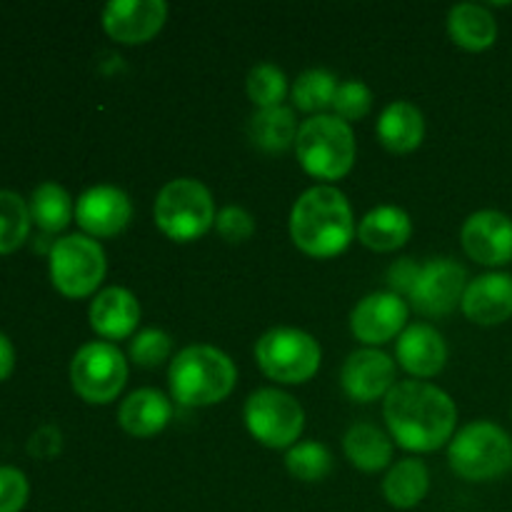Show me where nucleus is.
<instances>
[{"label":"nucleus","mask_w":512,"mask_h":512,"mask_svg":"<svg viewBox=\"0 0 512 512\" xmlns=\"http://www.w3.org/2000/svg\"><path fill=\"white\" fill-rule=\"evenodd\" d=\"M383 418L390 438L410 453H433L453 440L458 408L438 385L403 380L385 395Z\"/></svg>","instance_id":"nucleus-1"},{"label":"nucleus","mask_w":512,"mask_h":512,"mask_svg":"<svg viewBox=\"0 0 512 512\" xmlns=\"http://www.w3.org/2000/svg\"><path fill=\"white\" fill-rule=\"evenodd\" d=\"M290 238L295 248L318 260L345 253L355 238V218L348 198L333 185L305 190L290 213Z\"/></svg>","instance_id":"nucleus-2"},{"label":"nucleus","mask_w":512,"mask_h":512,"mask_svg":"<svg viewBox=\"0 0 512 512\" xmlns=\"http://www.w3.org/2000/svg\"><path fill=\"white\" fill-rule=\"evenodd\" d=\"M235 363L213 345H190L180 350L168 370L173 400L183 408H208L223 403L235 388Z\"/></svg>","instance_id":"nucleus-3"},{"label":"nucleus","mask_w":512,"mask_h":512,"mask_svg":"<svg viewBox=\"0 0 512 512\" xmlns=\"http://www.w3.org/2000/svg\"><path fill=\"white\" fill-rule=\"evenodd\" d=\"M448 463L468 483H493L512 470V438L493 420H475L453 435Z\"/></svg>","instance_id":"nucleus-4"},{"label":"nucleus","mask_w":512,"mask_h":512,"mask_svg":"<svg viewBox=\"0 0 512 512\" xmlns=\"http://www.w3.org/2000/svg\"><path fill=\"white\" fill-rule=\"evenodd\" d=\"M295 153L310 178L328 183L345 178L355 165L353 128L335 115H313L300 125Z\"/></svg>","instance_id":"nucleus-5"},{"label":"nucleus","mask_w":512,"mask_h":512,"mask_svg":"<svg viewBox=\"0 0 512 512\" xmlns=\"http://www.w3.org/2000/svg\"><path fill=\"white\" fill-rule=\"evenodd\" d=\"M155 225L175 243H193L215 225V203L200 180L178 178L160 188L155 198Z\"/></svg>","instance_id":"nucleus-6"},{"label":"nucleus","mask_w":512,"mask_h":512,"mask_svg":"<svg viewBox=\"0 0 512 512\" xmlns=\"http://www.w3.org/2000/svg\"><path fill=\"white\" fill-rule=\"evenodd\" d=\"M48 265L55 290L70 300L93 295L108 270L103 245L90 235H65L55 240Z\"/></svg>","instance_id":"nucleus-7"},{"label":"nucleus","mask_w":512,"mask_h":512,"mask_svg":"<svg viewBox=\"0 0 512 512\" xmlns=\"http://www.w3.org/2000/svg\"><path fill=\"white\" fill-rule=\"evenodd\" d=\"M320 345L298 328H273L255 345V360L270 380L283 385H303L318 373Z\"/></svg>","instance_id":"nucleus-8"},{"label":"nucleus","mask_w":512,"mask_h":512,"mask_svg":"<svg viewBox=\"0 0 512 512\" xmlns=\"http://www.w3.org/2000/svg\"><path fill=\"white\" fill-rule=\"evenodd\" d=\"M73 390L90 405H108L128 383V363L118 345L95 340L83 345L70 363Z\"/></svg>","instance_id":"nucleus-9"},{"label":"nucleus","mask_w":512,"mask_h":512,"mask_svg":"<svg viewBox=\"0 0 512 512\" xmlns=\"http://www.w3.org/2000/svg\"><path fill=\"white\" fill-rule=\"evenodd\" d=\"M245 425L260 445L273 450L298 445L305 428V413L293 395L275 388L255 390L245 400Z\"/></svg>","instance_id":"nucleus-10"},{"label":"nucleus","mask_w":512,"mask_h":512,"mask_svg":"<svg viewBox=\"0 0 512 512\" xmlns=\"http://www.w3.org/2000/svg\"><path fill=\"white\" fill-rule=\"evenodd\" d=\"M468 288V270L453 258H433L420 265L418 280L408 300L425 318H443L463 303Z\"/></svg>","instance_id":"nucleus-11"},{"label":"nucleus","mask_w":512,"mask_h":512,"mask_svg":"<svg viewBox=\"0 0 512 512\" xmlns=\"http://www.w3.org/2000/svg\"><path fill=\"white\" fill-rule=\"evenodd\" d=\"M460 243L475 263L503 268L512 260V218L500 210H478L463 223Z\"/></svg>","instance_id":"nucleus-12"},{"label":"nucleus","mask_w":512,"mask_h":512,"mask_svg":"<svg viewBox=\"0 0 512 512\" xmlns=\"http://www.w3.org/2000/svg\"><path fill=\"white\" fill-rule=\"evenodd\" d=\"M408 303L395 293H370L350 313V330L368 348L385 345L408 325Z\"/></svg>","instance_id":"nucleus-13"},{"label":"nucleus","mask_w":512,"mask_h":512,"mask_svg":"<svg viewBox=\"0 0 512 512\" xmlns=\"http://www.w3.org/2000/svg\"><path fill=\"white\" fill-rule=\"evenodd\" d=\"M168 5L163 0H113L103 10V30L123 45H143L163 30Z\"/></svg>","instance_id":"nucleus-14"},{"label":"nucleus","mask_w":512,"mask_h":512,"mask_svg":"<svg viewBox=\"0 0 512 512\" xmlns=\"http://www.w3.org/2000/svg\"><path fill=\"white\" fill-rule=\"evenodd\" d=\"M75 220L90 238H113L133 220V203L115 185H95L75 203Z\"/></svg>","instance_id":"nucleus-15"},{"label":"nucleus","mask_w":512,"mask_h":512,"mask_svg":"<svg viewBox=\"0 0 512 512\" xmlns=\"http://www.w3.org/2000/svg\"><path fill=\"white\" fill-rule=\"evenodd\" d=\"M340 385L355 403H375L395 388V360L378 348L355 350L345 360Z\"/></svg>","instance_id":"nucleus-16"},{"label":"nucleus","mask_w":512,"mask_h":512,"mask_svg":"<svg viewBox=\"0 0 512 512\" xmlns=\"http://www.w3.org/2000/svg\"><path fill=\"white\" fill-rule=\"evenodd\" d=\"M465 318L475 325H503L512 318V275L503 270H493L480 278L470 280L463 295Z\"/></svg>","instance_id":"nucleus-17"},{"label":"nucleus","mask_w":512,"mask_h":512,"mask_svg":"<svg viewBox=\"0 0 512 512\" xmlns=\"http://www.w3.org/2000/svg\"><path fill=\"white\" fill-rule=\"evenodd\" d=\"M395 355L400 368L413 378H435L448 363V345L433 325L413 323L400 333Z\"/></svg>","instance_id":"nucleus-18"},{"label":"nucleus","mask_w":512,"mask_h":512,"mask_svg":"<svg viewBox=\"0 0 512 512\" xmlns=\"http://www.w3.org/2000/svg\"><path fill=\"white\" fill-rule=\"evenodd\" d=\"M90 328L105 340H125L140 323V303L130 290L105 288L95 295L88 310Z\"/></svg>","instance_id":"nucleus-19"},{"label":"nucleus","mask_w":512,"mask_h":512,"mask_svg":"<svg viewBox=\"0 0 512 512\" xmlns=\"http://www.w3.org/2000/svg\"><path fill=\"white\" fill-rule=\"evenodd\" d=\"M170 420H173V405L160 390L153 388L130 393L118 410L120 428L133 438H153L168 428Z\"/></svg>","instance_id":"nucleus-20"},{"label":"nucleus","mask_w":512,"mask_h":512,"mask_svg":"<svg viewBox=\"0 0 512 512\" xmlns=\"http://www.w3.org/2000/svg\"><path fill=\"white\" fill-rule=\"evenodd\" d=\"M375 133H378L383 148H388L390 153H413L425 138L423 113L408 100H395L380 113Z\"/></svg>","instance_id":"nucleus-21"},{"label":"nucleus","mask_w":512,"mask_h":512,"mask_svg":"<svg viewBox=\"0 0 512 512\" xmlns=\"http://www.w3.org/2000/svg\"><path fill=\"white\" fill-rule=\"evenodd\" d=\"M448 33L458 48L483 53L498 40V20L490 8L478 3L453 5L448 13Z\"/></svg>","instance_id":"nucleus-22"},{"label":"nucleus","mask_w":512,"mask_h":512,"mask_svg":"<svg viewBox=\"0 0 512 512\" xmlns=\"http://www.w3.org/2000/svg\"><path fill=\"white\" fill-rule=\"evenodd\" d=\"M410 235H413V220L395 205H380L370 210L358 225V240L375 253H393L403 248Z\"/></svg>","instance_id":"nucleus-23"},{"label":"nucleus","mask_w":512,"mask_h":512,"mask_svg":"<svg viewBox=\"0 0 512 512\" xmlns=\"http://www.w3.org/2000/svg\"><path fill=\"white\" fill-rule=\"evenodd\" d=\"M345 458L363 473H378L393 460V438L373 423H355L343 438Z\"/></svg>","instance_id":"nucleus-24"},{"label":"nucleus","mask_w":512,"mask_h":512,"mask_svg":"<svg viewBox=\"0 0 512 512\" xmlns=\"http://www.w3.org/2000/svg\"><path fill=\"white\" fill-rule=\"evenodd\" d=\"M430 490V473L423 460L405 458L398 460L388 470L383 480V495L393 508L410 510L418 508Z\"/></svg>","instance_id":"nucleus-25"},{"label":"nucleus","mask_w":512,"mask_h":512,"mask_svg":"<svg viewBox=\"0 0 512 512\" xmlns=\"http://www.w3.org/2000/svg\"><path fill=\"white\" fill-rule=\"evenodd\" d=\"M298 130L295 113L285 105L258 110V113L250 115L248 123L250 140L265 153H283V150L293 148L295 140H298Z\"/></svg>","instance_id":"nucleus-26"},{"label":"nucleus","mask_w":512,"mask_h":512,"mask_svg":"<svg viewBox=\"0 0 512 512\" xmlns=\"http://www.w3.org/2000/svg\"><path fill=\"white\" fill-rule=\"evenodd\" d=\"M30 220L43 233H60L75 218V205L68 190L58 183H43L30 195Z\"/></svg>","instance_id":"nucleus-27"},{"label":"nucleus","mask_w":512,"mask_h":512,"mask_svg":"<svg viewBox=\"0 0 512 512\" xmlns=\"http://www.w3.org/2000/svg\"><path fill=\"white\" fill-rule=\"evenodd\" d=\"M338 85H340L338 78H335L330 70L310 68L298 75L290 95H293V103L298 110H303V113L323 115V110L333 108Z\"/></svg>","instance_id":"nucleus-28"},{"label":"nucleus","mask_w":512,"mask_h":512,"mask_svg":"<svg viewBox=\"0 0 512 512\" xmlns=\"http://www.w3.org/2000/svg\"><path fill=\"white\" fill-rule=\"evenodd\" d=\"M28 203L13 190H0V255L23 248L30 235Z\"/></svg>","instance_id":"nucleus-29"},{"label":"nucleus","mask_w":512,"mask_h":512,"mask_svg":"<svg viewBox=\"0 0 512 512\" xmlns=\"http://www.w3.org/2000/svg\"><path fill=\"white\" fill-rule=\"evenodd\" d=\"M285 468L300 483H320L333 470V455L318 440L298 443L285 455Z\"/></svg>","instance_id":"nucleus-30"},{"label":"nucleus","mask_w":512,"mask_h":512,"mask_svg":"<svg viewBox=\"0 0 512 512\" xmlns=\"http://www.w3.org/2000/svg\"><path fill=\"white\" fill-rule=\"evenodd\" d=\"M248 98L258 105V110L278 108L288 95V78L273 63L255 65L248 73Z\"/></svg>","instance_id":"nucleus-31"},{"label":"nucleus","mask_w":512,"mask_h":512,"mask_svg":"<svg viewBox=\"0 0 512 512\" xmlns=\"http://www.w3.org/2000/svg\"><path fill=\"white\" fill-rule=\"evenodd\" d=\"M173 353V340L168 333L158 328L140 330L133 340H130V360L140 368H158Z\"/></svg>","instance_id":"nucleus-32"},{"label":"nucleus","mask_w":512,"mask_h":512,"mask_svg":"<svg viewBox=\"0 0 512 512\" xmlns=\"http://www.w3.org/2000/svg\"><path fill=\"white\" fill-rule=\"evenodd\" d=\"M370 108H373V90L363 80H345L338 85V93L333 100L335 118L350 125L355 120H363L370 113Z\"/></svg>","instance_id":"nucleus-33"},{"label":"nucleus","mask_w":512,"mask_h":512,"mask_svg":"<svg viewBox=\"0 0 512 512\" xmlns=\"http://www.w3.org/2000/svg\"><path fill=\"white\" fill-rule=\"evenodd\" d=\"M30 498V483L23 470L0 465V512H23Z\"/></svg>","instance_id":"nucleus-34"},{"label":"nucleus","mask_w":512,"mask_h":512,"mask_svg":"<svg viewBox=\"0 0 512 512\" xmlns=\"http://www.w3.org/2000/svg\"><path fill=\"white\" fill-rule=\"evenodd\" d=\"M215 228H218L220 238H223L225 243L238 245L253 238L255 220L253 215L245 208H240V205H228V208L220 210L218 218H215Z\"/></svg>","instance_id":"nucleus-35"},{"label":"nucleus","mask_w":512,"mask_h":512,"mask_svg":"<svg viewBox=\"0 0 512 512\" xmlns=\"http://www.w3.org/2000/svg\"><path fill=\"white\" fill-rule=\"evenodd\" d=\"M418 273H420V265L415 263L413 258L395 260V263L388 268L390 293L400 295V298H403V295H410L415 280H418Z\"/></svg>","instance_id":"nucleus-36"},{"label":"nucleus","mask_w":512,"mask_h":512,"mask_svg":"<svg viewBox=\"0 0 512 512\" xmlns=\"http://www.w3.org/2000/svg\"><path fill=\"white\" fill-rule=\"evenodd\" d=\"M30 453L38 458H53L60 450V433L55 428H40L30 440Z\"/></svg>","instance_id":"nucleus-37"},{"label":"nucleus","mask_w":512,"mask_h":512,"mask_svg":"<svg viewBox=\"0 0 512 512\" xmlns=\"http://www.w3.org/2000/svg\"><path fill=\"white\" fill-rule=\"evenodd\" d=\"M15 370V348L10 343V338L5 333H0V383L13 375Z\"/></svg>","instance_id":"nucleus-38"}]
</instances>
